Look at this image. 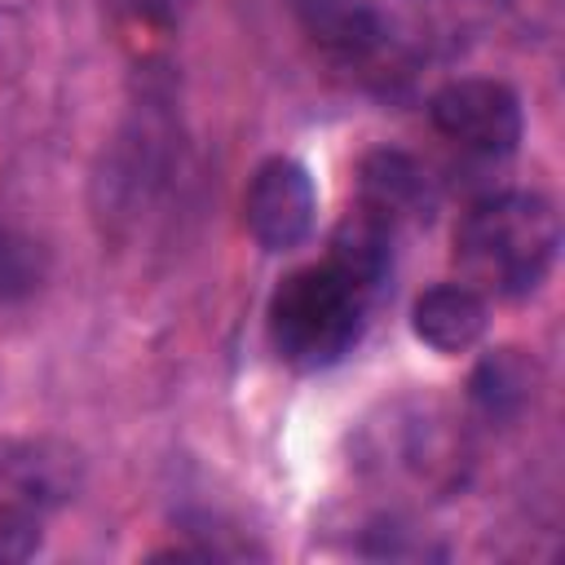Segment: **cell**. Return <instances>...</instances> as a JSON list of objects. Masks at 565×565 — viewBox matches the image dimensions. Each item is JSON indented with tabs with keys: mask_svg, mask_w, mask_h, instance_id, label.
<instances>
[{
	"mask_svg": "<svg viewBox=\"0 0 565 565\" xmlns=\"http://www.w3.org/2000/svg\"><path fill=\"white\" fill-rule=\"evenodd\" d=\"M353 203L402 225L428 207V172L406 150H371L358 163V199Z\"/></svg>",
	"mask_w": 565,
	"mask_h": 565,
	"instance_id": "obj_9",
	"label": "cell"
},
{
	"mask_svg": "<svg viewBox=\"0 0 565 565\" xmlns=\"http://www.w3.org/2000/svg\"><path fill=\"white\" fill-rule=\"evenodd\" d=\"M556 207L534 190L486 194L455 225V265L481 296H530L556 265Z\"/></svg>",
	"mask_w": 565,
	"mask_h": 565,
	"instance_id": "obj_1",
	"label": "cell"
},
{
	"mask_svg": "<svg viewBox=\"0 0 565 565\" xmlns=\"http://www.w3.org/2000/svg\"><path fill=\"white\" fill-rule=\"evenodd\" d=\"M40 539H44V516L0 512V565H13V561L35 556L40 552Z\"/></svg>",
	"mask_w": 565,
	"mask_h": 565,
	"instance_id": "obj_14",
	"label": "cell"
},
{
	"mask_svg": "<svg viewBox=\"0 0 565 565\" xmlns=\"http://www.w3.org/2000/svg\"><path fill=\"white\" fill-rule=\"evenodd\" d=\"M366 305L371 291H362L331 260L305 265L287 274L269 296V340L282 362L300 371H322L358 344Z\"/></svg>",
	"mask_w": 565,
	"mask_h": 565,
	"instance_id": "obj_2",
	"label": "cell"
},
{
	"mask_svg": "<svg viewBox=\"0 0 565 565\" xmlns=\"http://www.w3.org/2000/svg\"><path fill=\"white\" fill-rule=\"evenodd\" d=\"M397 459L393 468L402 477H411L424 490H450L463 477V428H455V419H446L437 406H419L415 415L397 419Z\"/></svg>",
	"mask_w": 565,
	"mask_h": 565,
	"instance_id": "obj_7",
	"label": "cell"
},
{
	"mask_svg": "<svg viewBox=\"0 0 565 565\" xmlns=\"http://www.w3.org/2000/svg\"><path fill=\"white\" fill-rule=\"evenodd\" d=\"M106 13L124 40H132L137 49H150L177 35V26L190 13V0H106Z\"/></svg>",
	"mask_w": 565,
	"mask_h": 565,
	"instance_id": "obj_13",
	"label": "cell"
},
{
	"mask_svg": "<svg viewBox=\"0 0 565 565\" xmlns=\"http://www.w3.org/2000/svg\"><path fill=\"white\" fill-rule=\"evenodd\" d=\"M393 234H397L393 221H384L380 212L353 203L349 216H344V221L335 225V234H331L327 260H331L340 274H349L362 291L375 296V287L384 282V274H388V265H393Z\"/></svg>",
	"mask_w": 565,
	"mask_h": 565,
	"instance_id": "obj_11",
	"label": "cell"
},
{
	"mask_svg": "<svg viewBox=\"0 0 565 565\" xmlns=\"http://www.w3.org/2000/svg\"><path fill=\"white\" fill-rule=\"evenodd\" d=\"M539 393V362L525 349H494L477 362L472 380H468V397L472 406L490 419V424H512L534 406Z\"/></svg>",
	"mask_w": 565,
	"mask_h": 565,
	"instance_id": "obj_10",
	"label": "cell"
},
{
	"mask_svg": "<svg viewBox=\"0 0 565 565\" xmlns=\"http://www.w3.org/2000/svg\"><path fill=\"white\" fill-rule=\"evenodd\" d=\"M428 119L472 159H508L521 141V102L503 79H450L433 93Z\"/></svg>",
	"mask_w": 565,
	"mask_h": 565,
	"instance_id": "obj_3",
	"label": "cell"
},
{
	"mask_svg": "<svg viewBox=\"0 0 565 565\" xmlns=\"http://www.w3.org/2000/svg\"><path fill=\"white\" fill-rule=\"evenodd\" d=\"M243 221H247V234L265 252L274 256L296 252L313 234V221H318V185L309 168L287 154L265 159L247 181Z\"/></svg>",
	"mask_w": 565,
	"mask_h": 565,
	"instance_id": "obj_4",
	"label": "cell"
},
{
	"mask_svg": "<svg viewBox=\"0 0 565 565\" xmlns=\"http://www.w3.org/2000/svg\"><path fill=\"white\" fill-rule=\"evenodd\" d=\"M291 13L309 44L344 66H371L388 49V22L371 0H291Z\"/></svg>",
	"mask_w": 565,
	"mask_h": 565,
	"instance_id": "obj_6",
	"label": "cell"
},
{
	"mask_svg": "<svg viewBox=\"0 0 565 565\" xmlns=\"http://www.w3.org/2000/svg\"><path fill=\"white\" fill-rule=\"evenodd\" d=\"M411 327L415 335L433 349V353H468L486 327H490V309H486V296L468 282H437L428 287L415 309H411Z\"/></svg>",
	"mask_w": 565,
	"mask_h": 565,
	"instance_id": "obj_8",
	"label": "cell"
},
{
	"mask_svg": "<svg viewBox=\"0 0 565 565\" xmlns=\"http://www.w3.org/2000/svg\"><path fill=\"white\" fill-rule=\"evenodd\" d=\"M49 278V252L35 234L0 221V300L13 305V300H26L44 287Z\"/></svg>",
	"mask_w": 565,
	"mask_h": 565,
	"instance_id": "obj_12",
	"label": "cell"
},
{
	"mask_svg": "<svg viewBox=\"0 0 565 565\" xmlns=\"http://www.w3.org/2000/svg\"><path fill=\"white\" fill-rule=\"evenodd\" d=\"M84 486V455L57 437L0 441V512L49 516Z\"/></svg>",
	"mask_w": 565,
	"mask_h": 565,
	"instance_id": "obj_5",
	"label": "cell"
}]
</instances>
